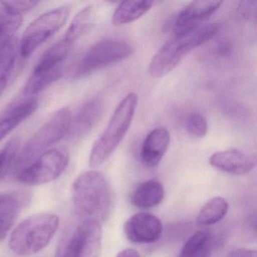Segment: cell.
<instances>
[{"label": "cell", "instance_id": "cell-13", "mask_svg": "<svg viewBox=\"0 0 257 257\" xmlns=\"http://www.w3.org/2000/svg\"><path fill=\"white\" fill-rule=\"evenodd\" d=\"M209 162L219 171L240 176L247 174L255 166L256 158L240 150H228L212 155Z\"/></svg>", "mask_w": 257, "mask_h": 257}, {"label": "cell", "instance_id": "cell-1", "mask_svg": "<svg viewBox=\"0 0 257 257\" xmlns=\"http://www.w3.org/2000/svg\"><path fill=\"white\" fill-rule=\"evenodd\" d=\"M72 198L75 211L83 221L101 224L107 217L112 204L110 186L100 171L82 173L73 183Z\"/></svg>", "mask_w": 257, "mask_h": 257}, {"label": "cell", "instance_id": "cell-6", "mask_svg": "<svg viewBox=\"0 0 257 257\" xmlns=\"http://www.w3.org/2000/svg\"><path fill=\"white\" fill-rule=\"evenodd\" d=\"M133 52L132 46L122 40H102L89 48L78 61L73 76L85 77L100 69L127 59Z\"/></svg>", "mask_w": 257, "mask_h": 257}, {"label": "cell", "instance_id": "cell-4", "mask_svg": "<svg viewBox=\"0 0 257 257\" xmlns=\"http://www.w3.org/2000/svg\"><path fill=\"white\" fill-rule=\"evenodd\" d=\"M138 101V94L129 93L115 108L107 126L93 146L89 157L91 168L103 165L116 150L130 128Z\"/></svg>", "mask_w": 257, "mask_h": 257}, {"label": "cell", "instance_id": "cell-12", "mask_svg": "<svg viewBox=\"0 0 257 257\" xmlns=\"http://www.w3.org/2000/svg\"><path fill=\"white\" fill-rule=\"evenodd\" d=\"M103 112V103L98 97L85 102L73 118L67 135L73 142L79 141L90 133L100 119Z\"/></svg>", "mask_w": 257, "mask_h": 257}, {"label": "cell", "instance_id": "cell-5", "mask_svg": "<svg viewBox=\"0 0 257 257\" xmlns=\"http://www.w3.org/2000/svg\"><path fill=\"white\" fill-rule=\"evenodd\" d=\"M71 112L68 108L57 111L27 143L16 161L17 174L32 163L51 146L67 135L71 124Z\"/></svg>", "mask_w": 257, "mask_h": 257}, {"label": "cell", "instance_id": "cell-26", "mask_svg": "<svg viewBox=\"0 0 257 257\" xmlns=\"http://www.w3.org/2000/svg\"><path fill=\"white\" fill-rule=\"evenodd\" d=\"M186 131L197 138H202L207 132V122L201 114L192 112L185 121Z\"/></svg>", "mask_w": 257, "mask_h": 257}, {"label": "cell", "instance_id": "cell-10", "mask_svg": "<svg viewBox=\"0 0 257 257\" xmlns=\"http://www.w3.org/2000/svg\"><path fill=\"white\" fill-rule=\"evenodd\" d=\"M222 1L199 0L190 3L176 19L174 31L175 36L183 35L204 25L222 5Z\"/></svg>", "mask_w": 257, "mask_h": 257}, {"label": "cell", "instance_id": "cell-8", "mask_svg": "<svg viewBox=\"0 0 257 257\" xmlns=\"http://www.w3.org/2000/svg\"><path fill=\"white\" fill-rule=\"evenodd\" d=\"M101 245V224L82 221L63 237L55 257H99Z\"/></svg>", "mask_w": 257, "mask_h": 257}, {"label": "cell", "instance_id": "cell-11", "mask_svg": "<svg viewBox=\"0 0 257 257\" xmlns=\"http://www.w3.org/2000/svg\"><path fill=\"white\" fill-rule=\"evenodd\" d=\"M163 231L162 221L149 213H138L131 216L124 226L126 237L136 243H150L160 238Z\"/></svg>", "mask_w": 257, "mask_h": 257}, {"label": "cell", "instance_id": "cell-16", "mask_svg": "<svg viewBox=\"0 0 257 257\" xmlns=\"http://www.w3.org/2000/svg\"><path fill=\"white\" fill-rule=\"evenodd\" d=\"M38 107V100L29 97L20 100L0 115V142L24 120L31 116Z\"/></svg>", "mask_w": 257, "mask_h": 257}, {"label": "cell", "instance_id": "cell-3", "mask_svg": "<svg viewBox=\"0 0 257 257\" xmlns=\"http://www.w3.org/2000/svg\"><path fill=\"white\" fill-rule=\"evenodd\" d=\"M59 218L53 213H38L25 219L10 235V249L19 255L38 253L50 243L59 227Z\"/></svg>", "mask_w": 257, "mask_h": 257}, {"label": "cell", "instance_id": "cell-21", "mask_svg": "<svg viewBox=\"0 0 257 257\" xmlns=\"http://www.w3.org/2000/svg\"><path fill=\"white\" fill-rule=\"evenodd\" d=\"M95 19V10L90 7L81 10L72 21L64 39L74 45L87 31H89Z\"/></svg>", "mask_w": 257, "mask_h": 257}, {"label": "cell", "instance_id": "cell-2", "mask_svg": "<svg viewBox=\"0 0 257 257\" xmlns=\"http://www.w3.org/2000/svg\"><path fill=\"white\" fill-rule=\"evenodd\" d=\"M219 29L217 24H204L187 34L174 36L155 54L149 66L150 74L154 78L166 76L189 52L215 37Z\"/></svg>", "mask_w": 257, "mask_h": 257}, {"label": "cell", "instance_id": "cell-17", "mask_svg": "<svg viewBox=\"0 0 257 257\" xmlns=\"http://www.w3.org/2000/svg\"><path fill=\"white\" fill-rule=\"evenodd\" d=\"M64 64L58 65H45L37 64L27 82L24 94L33 96L49 88L62 76Z\"/></svg>", "mask_w": 257, "mask_h": 257}, {"label": "cell", "instance_id": "cell-18", "mask_svg": "<svg viewBox=\"0 0 257 257\" xmlns=\"http://www.w3.org/2000/svg\"><path fill=\"white\" fill-rule=\"evenodd\" d=\"M165 197V189L162 183L150 180L141 183L132 195L134 206L141 209H149L159 205Z\"/></svg>", "mask_w": 257, "mask_h": 257}, {"label": "cell", "instance_id": "cell-7", "mask_svg": "<svg viewBox=\"0 0 257 257\" xmlns=\"http://www.w3.org/2000/svg\"><path fill=\"white\" fill-rule=\"evenodd\" d=\"M70 12L71 8L69 6H63L41 15L30 24L19 42V50L22 58L31 56L56 34L65 25Z\"/></svg>", "mask_w": 257, "mask_h": 257}, {"label": "cell", "instance_id": "cell-29", "mask_svg": "<svg viewBox=\"0 0 257 257\" xmlns=\"http://www.w3.org/2000/svg\"><path fill=\"white\" fill-rule=\"evenodd\" d=\"M116 257H141V255H140L139 252L138 251L135 250L134 249H131V248H128V249H123L121 252H118V255H116Z\"/></svg>", "mask_w": 257, "mask_h": 257}, {"label": "cell", "instance_id": "cell-28", "mask_svg": "<svg viewBox=\"0 0 257 257\" xmlns=\"http://www.w3.org/2000/svg\"><path fill=\"white\" fill-rule=\"evenodd\" d=\"M228 257H257V252L255 249L240 248L231 251Z\"/></svg>", "mask_w": 257, "mask_h": 257}, {"label": "cell", "instance_id": "cell-9", "mask_svg": "<svg viewBox=\"0 0 257 257\" xmlns=\"http://www.w3.org/2000/svg\"><path fill=\"white\" fill-rule=\"evenodd\" d=\"M68 162L69 155L67 150L63 149L46 150L18 174V180L30 186L49 183L56 180L63 174Z\"/></svg>", "mask_w": 257, "mask_h": 257}, {"label": "cell", "instance_id": "cell-19", "mask_svg": "<svg viewBox=\"0 0 257 257\" xmlns=\"http://www.w3.org/2000/svg\"><path fill=\"white\" fill-rule=\"evenodd\" d=\"M19 52V42L16 37L0 46V97L13 74Z\"/></svg>", "mask_w": 257, "mask_h": 257}, {"label": "cell", "instance_id": "cell-24", "mask_svg": "<svg viewBox=\"0 0 257 257\" xmlns=\"http://www.w3.org/2000/svg\"><path fill=\"white\" fill-rule=\"evenodd\" d=\"M210 234L207 231H196L183 245L179 257H208Z\"/></svg>", "mask_w": 257, "mask_h": 257}, {"label": "cell", "instance_id": "cell-27", "mask_svg": "<svg viewBox=\"0 0 257 257\" xmlns=\"http://www.w3.org/2000/svg\"><path fill=\"white\" fill-rule=\"evenodd\" d=\"M0 4L22 15V13L31 11L37 7L39 2L37 1H4V2H0Z\"/></svg>", "mask_w": 257, "mask_h": 257}, {"label": "cell", "instance_id": "cell-25", "mask_svg": "<svg viewBox=\"0 0 257 257\" xmlns=\"http://www.w3.org/2000/svg\"><path fill=\"white\" fill-rule=\"evenodd\" d=\"M19 138H16L9 141L8 144L0 151V181L16 165L19 149Z\"/></svg>", "mask_w": 257, "mask_h": 257}, {"label": "cell", "instance_id": "cell-23", "mask_svg": "<svg viewBox=\"0 0 257 257\" xmlns=\"http://www.w3.org/2000/svg\"><path fill=\"white\" fill-rule=\"evenodd\" d=\"M0 7V46L15 37L22 25V15L1 5Z\"/></svg>", "mask_w": 257, "mask_h": 257}, {"label": "cell", "instance_id": "cell-14", "mask_svg": "<svg viewBox=\"0 0 257 257\" xmlns=\"http://www.w3.org/2000/svg\"><path fill=\"white\" fill-rule=\"evenodd\" d=\"M29 196L25 192L0 193V241L7 237Z\"/></svg>", "mask_w": 257, "mask_h": 257}, {"label": "cell", "instance_id": "cell-15", "mask_svg": "<svg viewBox=\"0 0 257 257\" xmlns=\"http://www.w3.org/2000/svg\"><path fill=\"white\" fill-rule=\"evenodd\" d=\"M171 136L165 127L152 131L144 141L141 151L142 163L147 168H155L162 161L169 147Z\"/></svg>", "mask_w": 257, "mask_h": 257}, {"label": "cell", "instance_id": "cell-20", "mask_svg": "<svg viewBox=\"0 0 257 257\" xmlns=\"http://www.w3.org/2000/svg\"><path fill=\"white\" fill-rule=\"evenodd\" d=\"M153 4V1L145 0L123 1L114 12L112 24L115 26H121L132 23L150 11Z\"/></svg>", "mask_w": 257, "mask_h": 257}, {"label": "cell", "instance_id": "cell-22", "mask_svg": "<svg viewBox=\"0 0 257 257\" xmlns=\"http://www.w3.org/2000/svg\"><path fill=\"white\" fill-rule=\"evenodd\" d=\"M228 204L225 198L215 197L200 210L197 222L201 225H211L222 220L228 213Z\"/></svg>", "mask_w": 257, "mask_h": 257}]
</instances>
